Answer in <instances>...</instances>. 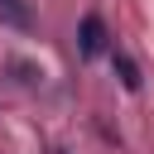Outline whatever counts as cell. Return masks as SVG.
<instances>
[{
    "mask_svg": "<svg viewBox=\"0 0 154 154\" xmlns=\"http://www.w3.org/2000/svg\"><path fill=\"white\" fill-rule=\"evenodd\" d=\"M106 24H101V14H82V24H77V48H82V58H96V53H106Z\"/></svg>",
    "mask_w": 154,
    "mask_h": 154,
    "instance_id": "obj_1",
    "label": "cell"
},
{
    "mask_svg": "<svg viewBox=\"0 0 154 154\" xmlns=\"http://www.w3.org/2000/svg\"><path fill=\"white\" fill-rule=\"evenodd\" d=\"M111 67H116V77H120V87H125V91H140V82H144V77H140V63H135L130 53L111 48Z\"/></svg>",
    "mask_w": 154,
    "mask_h": 154,
    "instance_id": "obj_2",
    "label": "cell"
},
{
    "mask_svg": "<svg viewBox=\"0 0 154 154\" xmlns=\"http://www.w3.org/2000/svg\"><path fill=\"white\" fill-rule=\"evenodd\" d=\"M0 24H10V29H29V24H34L29 0H0Z\"/></svg>",
    "mask_w": 154,
    "mask_h": 154,
    "instance_id": "obj_3",
    "label": "cell"
},
{
    "mask_svg": "<svg viewBox=\"0 0 154 154\" xmlns=\"http://www.w3.org/2000/svg\"><path fill=\"white\" fill-rule=\"evenodd\" d=\"M5 72H10L19 87H38V82H43V67H34V63H24V58H10Z\"/></svg>",
    "mask_w": 154,
    "mask_h": 154,
    "instance_id": "obj_4",
    "label": "cell"
}]
</instances>
